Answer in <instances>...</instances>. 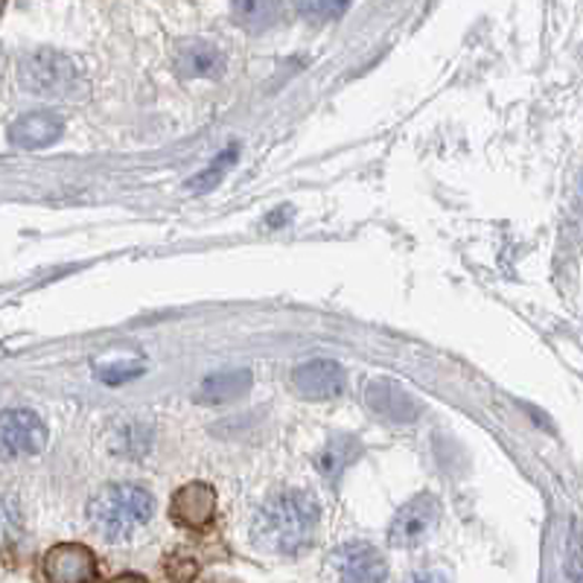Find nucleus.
<instances>
[{
    "label": "nucleus",
    "mask_w": 583,
    "mask_h": 583,
    "mask_svg": "<svg viewBox=\"0 0 583 583\" xmlns=\"http://www.w3.org/2000/svg\"><path fill=\"white\" fill-rule=\"evenodd\" d=\"M280 16H283V7L280 3H260V0H254V3H237L233 7V23H240L242 30L249 32H265L272 30L274 23L280 21Z\"/></svg>",
    "instance_id": "nucleus-15"
},
{
    "label": "nucleus",
    "mask_w": 583,
    "mask_h": 583,
    "mask_svg": "<svg viewBox=\"0 0 583 583\" xmlns=\"http://www.w3.org/2000/svg\"><path fill=\"white\" fill-rule=\"evenodd\" d=\"M163 569H167V575L172 577V583H190L195 575H199V563L193 557H187V554H170V557L163 560Z\"/></svg>",
    "instance_id": "nucleus-18"
},
{
    "label": "nucleus",
    "mask_w": 583,
    "mask_h": 583,
    "mask_svg": "<svg viewBox=\"0 0 583 583\" xmlns=\"http://www.w3.org/2000/svg\"><path fill=\"white\" fill-rule=\"evenodd\" d=\"M237 155H240V149L228 147L225 152H219V155L213 158V163H210L208 170L199 172L193 181H187V187H190L193 193H208V190H213V187L231 172V167L237 163Z\"/></svg>",
    "instance_id": "nucleus-16"
},
{
    "label": "nucleus",
    "mask_w": 583,
    "mask_h": 583,
    "mask_svg": "<svg viewBox=\"0 0 583 583\" xmlns=\"http://www.w3.org/2000/svg\"><path fill=\"white\" fill-rule=\"evenodd\" d=\"M155 513V499L140 484H105L88 502V520L105 540L117 543L143 529Z\"/></svg>",
    "instance_id": "nucleus-2"
},
{
    "label": "nucleus",
    "mask_w": 583,
    "mask_h": 583,
    "mask_svg": "<svg viewBox=\"0 0 583 583\" xmlns=\"http://www.w3.org/2000/svg\"><path fill=\"white\" fill-rule=\"evenodd\" d=\"M441 516V502L432 493H418L409 499L400 511L394 513V520L389 525V543L394 549H414L426 540L438 525Z\"/></svg>",
    "instance_id": "nucleus-6"
},
{
    "label": "nucleus",
    "mask_w": 583,
    "mask_h": 583,
    "mask_svg": "<svg viewBox=\"0 0 583 583\" xmlns=\"http://www.w3.org/2000/svg\"><path fill=\"white\" fill-rule=\"evenodd\" d=\"M50 432L44 420L30 409H7L0 412V452L9 459H27L44 452Z\"/></svg>",
    "instance_id": "nucleus-5"
},
{
    "label": "nucleus",
    "mask_w": 583,
    "mask_h": 583,
    "mask_svg": "<svg viewBox=\"0 0 583 583\" xmlns=\"http://www.w3.org/2000/svg\"><path fill=\"white\" fill-rule=\"evenodd\" d=\"M319 522L321 505L310 490H283L257 511L251 534L263 552L289 557L312 543Z\"/></svg>",
    "instance_id": "nucleus-1"
},
{
    "label": "nucleus",
    "mask_w": 583,
    "mask_h": 583,
    "mask_svg": "<svg viewBox=\"0 0 583 583\" xmlns=\"http://www.w3.org/2000/svg\"><path fill=\"white\" fill-rule=\"evenodd\" d=\"M109 583H147V577H140V575H120V577H114V581H109Z\"/></svg>",
    "instance_id": "nucleus-23"
},
{
    "label": "nucleus",
    "mask_w": 583,
    "mask_h": 583,
    "mask_svg": "<svg viewBox=\"0 0 583 583\" xmlns=\"http://www.w3.org/2000/svg\"><path fill=\"white\" fill-rule=\"evenodd\" d=\"M365 400L371 405V412L385 420H394V423H412V420L420 418V403L414 400V394H409L394 380L368 382Z\"/></svg>",
    "instance_id": "nucleus-10"
},
{
    "label": "nucleus",
    "mask_w": 583,
    "mask_h": 583,
    "mask_svg": "<svg viewBox=\"0 0 583 583\" xmlns=\"http://www.w3.org/2000/svg\"><path fill=\"white\" fill-rule=\"evenodd\" d=\"M21 534V511L12 499H0V545L12 543Z\"/></svg>",
    "instance_id": "nucleus-17"
},
{
    "label": "nucleus",
    "mask_w": 583,
    "mask_h": 583,
    "mask_svg": "<svg viewBox=\"0 0 583 583\" xmlns=\"http://www.w3.org/2000/svg\"><path fill=\"white\" fill-rule=\"evenodd\" d=\"M251 382H254L251 371H222L208 376V380L202 382L199 394H202V400H208V403H225V400L245 394V391L251 389Z\"/></svg>",
    "instance_id": "nucleus-14"
},
{
    "label": "nucleus",
    "mask_w": 583,
    "mask_h": 583,
    "mask_svg": "<svg viewBox=\"0 0 583 583\" xmlns=\"http://www.w3.org/2000/svg\"><path fill=\"white\" fill-rule=\"evenodd\" d=\"M330 575L333 583H385L389 563L371 543H344L330 554Z\"/></svg>",
    "instance_id": "nucleus-4"
},
{
    "label": "nucleus",
    "mask_w": 583,
    "mask_h": 583,
    "mask_svg": "<svg viewBox=\"0 0 583 583\" xmlns=\"http://www.w3.org/2000/svg\"><path fill=\"white\" fill-rule=\"evenodd\" d=\"M64 134V120L56 111H30L9 125V143L18 149H44Z\"/></svg>",
    "instance_id": "nucleus-11"
},
{
    "label": "nucleus",
    "mask_w": 583,
    "mask_h": 583,
    "mask_svg": "<svg viewBox=\"0 0 583 583\" xmlns=\"http://www.w3.org/2000/svg\"><path fill=\"white\" fill-rule=\"evenodd\" d=\"M140 373H143V365H138V362H123V365L100 368L97 376H100L102 382H109V385H117V382L134 380V376H140Z\"/></svg>",
    "instance_id": "nucleus-21"
},
{
    "label": "nucleus",
    "mask_w": 583,
    "mask_h": 583,
    "mask_svg": "<svg viewBox=\"0 0 583 583\" xmlns=\"http://www.w3.org/2000/svg\"><path fill=\"white\" fill-rule=\"evenodd\" d=\"M405 583H452V581L443 575V572H438V569H420V572L409 575V581Z\"/></svg>",
    "instance_id": "nucleus-22"
},
{
    "label": "nucleus",
    "mask_w": 583,
    "mask_h": 583,
    "mask_svg": "<svg viewBox=\"0 0 583 583\" xmlns=\"http://www.w3.org/2000/svg\"><path fill=\"white\" fill-rule=\"evenodd\" d=\"M18 79L36 97L47 100H79L86 97L88 82L79 64L59 50H32L18 64Z\"/></svg>",
    "instance_id": "nucleus-3"
},
{
    "label": "nucleus",
    "mask_w": 583,
    "mask_h": 583,
    "mask_svg": "<svg viewBox=\"0 0 583 583\" xmlns=\"http://www.w3.org/2000/svg\"><path fill=\"white\" fill-rule=\"evenodd\" d=\"M120 438H123V441L117 443V452H125V455H140V452L149 450V432H143L140 423H129V426L120 429Z\"/></svg>",
    "instance_id": "nucleus-19"
},
{
    "label": "nucleus",
    "mask_w": 583,
    "mask_h": 583,
    "mask_svg": "<svg viewBox=\"0 0 583 583\" xmlns=\"http://www.w3.org/2000/svg\"><path fill=\"white\" fill-rule=\"evenodd\" d=\"M301 16L310 18L312 23H326V21H339V18L348 12V3H301Z\"/></svg>",
    "instance_id": "nucleus-20"
},
{
    "label": "nucleus",
    "mask_w": 583,
    "mask_h": 583,
    "mask_svg": "<svg viewBox=\"0 0 583 583\" xmlns=\"http://www.w3.org/2000/svg\"><path fill=\"white\" fill-rule=\"evenodd\" d=\"M213 583H237V581H213Z\"/></svg>",
    "instance_id": "nucleus-24"
},
{
    "label": "nucleus",
    "mask_w": 583,
    "mask_h": 583,
    "mask_svg": "<svg viewBox=\"0 0 583 583\" xmlns=\"http://www.w3.org/2000/svg\"><path fill=\"white\" fill-rule=\"evenodd\" d=\"M359 452H362V443H359V438H350V435L330 438L324 450L319 452V459H315V464H319V473L324 475L330 484H339V479L344 475V470H348V466L359 459Z\"/></svg>",
    "instance_id": "nucleus-13"
},
{
    "label": "nucleus",
    "mask_w": 583,
    "mask_h": 583,
    "mask_svg": "<svg viewBox=\"0 0 583 583\" xmlns=\"http://www.w3.org/2000/svg\"><path fill=\"white\" fill-rule=\"evenodd\" d=\"M292 385L306 400H333L348 385V373L333 359H312V362L295 368Z\"/></svg>",
    "instance_id": "nucleus-9"
},
{
    "label": "nucleus",
    "mask_w": 583,
    "mask_h": 583,
    "mask_svg": "<svg viewBox=\"0 0 583 583\" xmlns=\"http://www.w3.org/2000/svg\"><path fill=\"white\" fill-rule=\"evenodd\" d=\"M170 516L181 529L202 531L217 516V490L204 482H190L170 499Z\"/></svg>",
    "instance_id": "nucleus-8"
},
{
    "label": "nucleus",
    "mask_w": 583,
    "mask_h": 583,
    "mask_svg": "<svg viewBox=\"0 0 583 583\" xmlns=\"http://www.w3.org/2000/svg\"><path fill=\"white\" fill-rule=\"evenodd\" d=\"M175 68L181 77L219 79L225 73V53L210 41H187L175 56Z\"/></svg>",
    "instance_id": "nucleus-12"
},
{
    "label": "nucleus",
    "mask_w": 583,
    "mask_h": 583,
    "mask_svg": "<svg viewBox=\"0 0 583 583\" xmlns=\"http://www.w3.org/2000/svg\"><path fill=\"white\" fill-rule=\"evenodd\" d=\"M44 575L50 583L97 581V557L82 543H59L44 554Z\"/></svg>",
    "instance_id": "nucleus-7"
}]
</instances>
